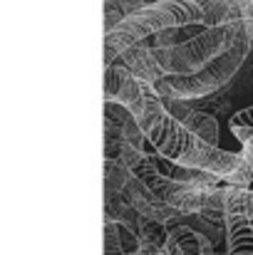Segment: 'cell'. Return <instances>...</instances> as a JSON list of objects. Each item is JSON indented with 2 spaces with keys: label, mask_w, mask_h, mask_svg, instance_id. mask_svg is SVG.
I'll use <instances>...</instances> for the list:
<instances>
[{
  "label": "cell",
  "mask_w": 253,
  "mask_h": 255,
  "mask_svg": "<svg viewBox=\"0 0 253 255\" xmlns=\"http://www.w3.org/2000/svg\"><path fill=\"white\" fill-rule=\"evenodd\" d=\"M144 139H147V134L142 131V127L137 124V119H129V122L124 124V129H122V141L129 144V146H134V149H142V151H144Z\"/></svg>",
  "instance_id": "14"
},
{
  "label": "cell",
  "mask_w": 253,
  "mask_h": 255,
  "mask_svg": "<svg viewBox=\"0 0 253 255\" xmlns=\"http://www.w3.org/2000/svg\"><path fill=\"white\" fill-rule=\"evenodd\" d=\"M226 213L229 216H244L253 223V188L226 186Z\"/></svg>",
  "instance_id": "13"
},
{
  "label": "cell",
  "mask_w": 253,
  "mask_h": 255,
  "mask_svg": "<svg viewBox=\"0 0 253 255\" xmlns=\"http://www.w3.org/2000/svg\"><path fill=\"white\" fill-rule=\"evenodd\" d=\"M119 62H122L134 77H139L142 82L157 85V82L164 77V72H162V67H159L154 52H152V45H144V42L132 45L129 50L122 52Z\"/></svg>",
  "instance_id": "7"
},
{
  "label": "cell",
  "mask_w": 253,
  "mask_h": 255,
  "mask_svg": "<svg viewBox=\"0 0 253 255\" xmlns=\"http://www.w3.org/2000/svg\"><path fill=\"white\" fill-rule=\"evenodd\" d=\"M149 87H152L149 82H142L139 77H134L122 62L104 67V102L122 104L132 117L142 112Z\"/></svg>",
  "instance_id": "4"
},
{
  "label": "cell",
  "mask_w": 253,
  "mask_h": 255,
  "mask_svg": "<svg viewBox=\"0 0 253 255\" xmlns=\"http://www.w3.org/2000/svg\"><path fill=\"white\" fill-rule=\"evenodd\" d=\"M122 196L127 198V203L142 216V218H147V221H154V223H162V226H179L181 221H184V216L179 213V211H174L171 206H169L164 198H159L144 181H139V178H129V183H127V188L122 191Z\"/></svg>",
  "instance_id": "5"
},
{
  "label": "cell",
  "mask_w": 253,
  "mask_h": 255,
  "mask_svg": "<svg viewBox=\"0 0 253 255\" xmlns=\"http://www.w3.org/2000/svg\"><path fill=\"white\" fill-rule=\"evenodd\" d=\"M244 37H249V32L241 20L221 27H204L191 40L176 47H152V52L164 75H196L216 62L221 55L234 50Z\"/></svg>",
  "instance_id": "2"
},
{
  "label": "cell",
  "mask_w": 253,
  "mask_h": 255,
  "mask_svg": "<svg viewBox=\"0 0 253 255\" xmlns=\"http://www.w3.org/2000/svg\"><path fill=\"white\" fill-rule=\"evenodd\" d=\"M129 178H132V171L127 169L119 159L104 156V198L119 196L127 188Z\"/></svg>",
  "instance_id": "11"
},
{
  "label": "cell",
  "mask_w": 253,
  "mask_h": 255,
  "mask_svg": "<svg viewBox=\"0 0 253 255\" xmlns=\"http://www.w3.org/2000/svg\"><path fill=\"white\" fill-rule=\"evenodd\" d=\"M229 127H251L253 129V107H246L241 112H236L229 122Z\"/></svg>",
  "instance_id": "16"
},
{
  "label": "cell",
  "mask_w": 253,
  "mask_h": 255,
  "mask_svg": "<svg viewBox=\"0 0 253 255\" xmlns=\"http://www.w3.org/2000/svg\"><path fill=\"white\" fill-rule=\"evenodd\" d=\"M244 25H246V32H249V40H251V45H253V20H244Z\"/></svg>",
  "instance_id": "17"
},
{
  "label": "cell",
  "mask_w": 253,
  "mask_h": 255,
  "mask_svg": "<svg viewBox=\"0 0 253 255\" xmlns=\"http://www.w3.org/2000/svg\"><path fill=\"white\" fill-rule=\"evenodd\" d=\"M164 255H216L214 253V241L186 226V223H179V226H171L167 236V243H164Z\"/></svg>",
  "instance_id": "6"
},
{
  "label": "cell",
  "mask_w": 253,
  "mask_h": 255,
  "mask_svg": "<svg viewBox=\"0 0 253 255\" xmlns=\"http://www.w3.org/2000/svg\"><path fill=\"white\" fill-rule=\"evenodd\" d=\"M209 193L211 191H204V188H196V186H189V183L171 181V186H169L167 193H164V201L174 211H179L181 216H199L206 208Z\"/></svg>",
  "instance_id": "8"
},
{
  "label": "cell",
  "mask_w": 253,
  "mask_h": 255,
  "mask_svg": "<svg viewBox=\"0 0 253 255\" xmlns=\"http://www.w3.org/2000/svg\"><path fill=\"white\" fill-rule=\"evenodd\" d=\"M206 22V0H157L147 2L142 10L127 15L117 30L104 35V67L114 65L124 50L132 45L144 42L152 35L164 30L186 27V25H204Z\"/></svg>",
  "instance_id": "1"
},
{
  "label": "cell",
  "mask_w": 253,
  "mask_h": 255,
  "mask_svg": "<svg viewBox=\"0 0 253 255\" xmlns=\"http://www.w3.org/2000/svg\"><path fill=\"white\" fill-rule=\"evenodd\" d=\"M253 50L251 40L244 37L234 50H229L226 55H221L216 62H211L206 70L196 72V75H164L154 89L162 99H184V102H194L201 97H211L216 94L221 87H226L234 75L241 70V65L246 62L249 52Z\"/></svg>",
  "instance_id": "3"
},
{
  "label": "cell",
  "mask_w": 253,
  "mask_h": 255,
  "mask_svg": "<svg viewBox=\"0 0 253 255\" xmlns=\"http://www.w3.org/2000/svg\"><path fill=\"white\" fill-rule=\"evenodd\" d=\"M164 107H167V112L176 119V122H186L189 117H191V112H194V107L189 104V102H184V99H164Z\"/></svg>",
  "instance_id": "15"
},
{
  "label": "cell",
  "mask_w": 253,
  "mask_h": 255,
  "mask_svg": "<svg viewBox=\"0 0 253 255\" xmlns=\"http://www.w3.org/2000/svg\"><path fill=\"white\" fill-rule=\"evenodd\" d=\"M244 151H241V164L239 169L234 171L231 176L224 178L226 186H236V188H251L253 183V136H249L244 144Z\"/></svg>",
  "instance_id": "12"
},
{
  "label": "cell",
  "mask_w": 253,
  "mask_h": 255,
  "mask_svg": "<svg viewBox=\"0 0 253 255\" xmlns=\"http://www.w3.org/2000/svg\"><path fill=\"white\" fill-rule=\"evenodd\" d=\"M226 255H253V223L249 218H226Z\"/></svg>",
  "instance_id": "9"
},
{
  "label": "cell",
  "mask_w": 253,
  "mask_h": 255,
  "mask_svg": "<svg viewBox=\"0 0 253 255\" xmlns=\"http://www.w3.org/2000/svg\"><path fill=\"white\" fill-rule=\"evenodd\" d=\"M184 127H186L194 136H199L201 141H206V144H211V146H219V136H221V134H219V122H216L211 114L194 109L191 117L184 122Z\"/></svg>",
  "instance_id": "10"
}]
</instances>
